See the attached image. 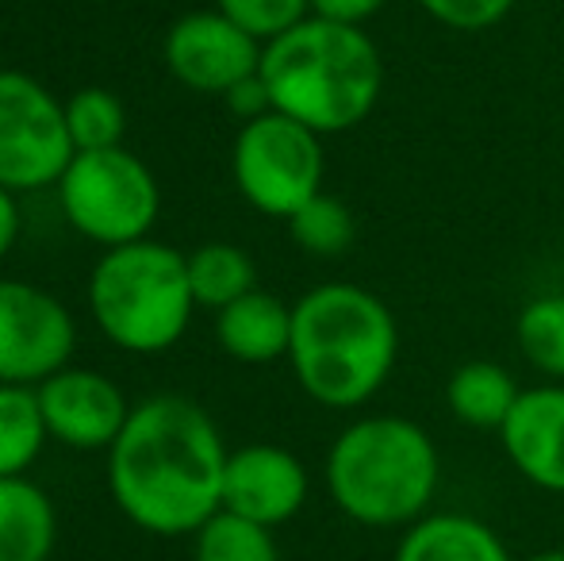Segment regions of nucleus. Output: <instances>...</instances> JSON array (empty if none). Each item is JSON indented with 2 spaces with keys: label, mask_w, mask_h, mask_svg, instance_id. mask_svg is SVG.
Masks as SVG:
<instances>
[{
  "label": "nucleus",
  "mask_w": 564,
  "mask_h": 561,
  "mask_svg": "<svg viewBox=\"0 0 564 561\" xmlns=\"http://www.w3.org/2000/svg\"><path fill=\"white\" fill-rule=\"evenodd\" d=\"M395 561H511V554L488 524L460 511H438L403 531Z\"/></svg>",
  "instance_id": "2eb2a0df"
},
{
  "label": "nucleus",
  "mask_w": 564,
  "mask_h": 561,
  "mask_svg": "<svg viewBox=\"0 0 564 561\" xmlns=\"http://www.w3.org/2000/svg\"><path fill=\"white\" fill-rule=\"evenodd\" d=\"M216 8L261 43L284 35L312 15V0H216Z\"/></svg>",
  "instance_id": "b1692460"
},
{
  "label": "nucleus",
  "mask_w": 564,
  "mask_h": 561,
  "mask_svg": "<svg viewBox=\"0 0 564 561\" xmlns=\"http://www.w3.org/2000/svg\"><path fill=\"white\" fill-rule=\"evenodd\" d=\"M54 188L66 224L105 250L150 239L162 212L154 173L127 147L77 150Z\"/></svg>",
  "instance_id": "423d86ee"
},
{
  "label": "nucleus",
  "mask_w": 564,
  "mask_h": 561,
  "mask_svg": "<svg viewBox=\"0 0 564 561\" xmlns=\"http://www.w3.org/2000/svg\"><path fill=\"white\" fill-rule=\"evenodd\" d=\"M77 323L46 289L0 278V385H43L69 366Z\"/></svg>",
  "instance_id": "1a4fd4ad"
},
{
  "label": "nucleus",
  "mask_w": 564,
  "mask_h": 561,
  "mask_svg": "<svg viewBox=\"0 0 564 561\" xmlns=\"http://www.w3.org/2000/svg\"><path fill=\"white\" fill-rule=\"evenodd\" d=\"M514 338L527 362L542 374L564 381V296H538L519 312Z\"/></svg>",
  "instance_id": "4be33fe9"
},
{
  "label": "nucleus",
  "mask_w": 564,
  "mask_h": 561,
  "mask_svg": "<svg viewBox=\"0 0 564 561\" xmlns=\"http://www.w3.org/2000/svg\"><path fill=\"white\" fill-rule=\"evenodd\" d=\"M499 439L530 485L564 493V385L522 389Z\"/></svg>",
  "instance_id": "ddd939ff"
},
{
  "label": "nucleus",
  "mask_w": 564,
  "mask_h": 561,
  "mask_svg": "<svg viewBox=\"0 0 564 561\" xmlns=\"http://www.w3.org/2000/svg\"><path fill=\"white\" fill-rule=\"evenodd\" d=\"M35 392L46 434L69 450H112L131 416L123 389L97 369L66 366L35 385Z\"/></svg>",
  "instance_id": "9b49d317"
},
{
  "label": "nucleus",
  "mask_w": 564,
  "mask_h": 561,
  "mask_svg": "<svg viewBox=\"0 0 564 561\" xmlns=\"http://www.w3.org/2000/svg\"><path fill=\"white\" fill-rule=\"evenodd\" d=\"M230 170L250 208L289 219L323 193V136L284 112H265L238 128Z\"/></svg>",
  "instance_id": "0eeeda50"
},
{
  "label": "nucleus",
  "mask_w": 564,
  "mask_h": 561,
  "mask_svg": "<svg viewBox=\"0 0 564 561\" xmlns=\"http://www.w3.org/2000/svg\"><path fill=\"white\" fill-rule=\"evenodd\" d=\"M307 504V470L292 450L253 442L227 457L224 511L261 527H281Z\"/></svg>",
  "instance_id": "f8f14e48"
},
{
  "label": "nucleus",
  "mask_w": 564,
  "mask_h": 561,
  "mask_svg": "<svg viewBox=\"0 0 564 561\" xmlns=\"http://www.w3.org/2000/svg\"><path fill=\"white\" fill-rule=\"evenodd\" d=\"M58 511L28 477H0V561H51Z\"/></svg>",
  "instance_id": "dca6fc26"
},
{
  "label": "nucleus",
  "mask_w": 564,
  "mask_h": 561,
  "mask_svg": "<svg viewBox=\"0 0 564 561\" xmlns=\"http://www.w3.org/2000/svg\"><path fill=\"white\" fill-rule=\"evenodd\" d=\"M438 446L403 416L349 423L327 454V488L361 527H411L438 493Z\"/></svg>",
  "instance_id": "20e7f679"
},
{
  "label": "nucleus",
  "mask_w": 564,
  "mask_h": 561,
  "mask_svg": "<svg viewBox=\"0 0 564 561\" xmlns=\"http://www.w3.org/2000/svg\"><path fill=\"white\" fill-rule=\"evenodd\" d=\"M527 561H564V550H542V554H534Z\"/></svg>",
  "instance_id": "c85d7f7f"
},
{
  "label": "nucleus",
  "mask_w": 564,
  "mask_h": 561,
  "mask_svg": "<svg viewBox=\"0 0 564 561\" xmlns=\"http://www.w3.org/2000/svg\"><path fill=\"white\" fill-rule=\"evenodd\" d=\"M51 439L31 385H0V477H28Z\"/></svg>",
  "instance_id": "6ab92c4d"
},
{
  "label": "nucleus",
  "mask_w": 564,
  "mask_h": 561,
  "mask_svg": "<svg viewBox=\"0 0 564 561\" xmlns=\"http://www.w3.org/2000/svg\"><path fill=\"white\" fill-rule=\"evenodd\" d=\"M384 4H388V0H312V15L361 28V23L372 20V15H377Z\"/></svg>",
  "instance_id": "bb28decb"
},
{
  "label": "nucleus",
  "mask_w": 564,
  "mask_h": 561,
  "mask_svg": "<svg viewBox=\"0 0 564 561\" xmlns=\"http://www.w3.org/2000/svg\"><path fill=\"white\" fill-rule=\"evenodd\" d=\"M227 446L196 400L162 392L131 408L108 450V488L139 531L177 539L224 511Z\"/></svg>",
  "instance_id": "f257e3e1"
},
{
  "label": "nucleus",
  "mask_w": 564,
  "mask_h": 561,
  "mask_svg": "<svg viewBox=\"0 0 564 561\" xmlns=\"http://www.w3.org/2000/svg\"><path fill=\"white\" fill-rule=\"evenodd\" d=\"M123 105L112 89H77L66 100V128L74 139V150H108V147H123Z\"/></svg>",
  "instance_id": "5701e85b"
},
{
  "label": "nucleus",
  "mask_w": 564,
  "mask_h": 561,
  "mask_svg": "<svg viewBox=\"0 0 564 561\" xmlns=\"http://www.w3.org/2000/svg\"><path fill=\"white\" fill-rule=\"evenodd\" d=\"M188 258V284H193L196 308H219L235 304L238 296L258 289V270L250 255L235 242H204Z\"/></svg>",
  "instance_id": "a211bd4d"
},
{
  "label": "nucleus",
  "mask_w": 564,
  "mask_h": 561,
  "mask_svg": "<svg viewBox=\"0 0 564 561\" xmlns=\"http://www.w3.org/2000/svg\"><path fill=\"white\" fill-rule=\"evenodd\" d=\"M400 350L395 315L361 284H319L292 304L289 362L323 408H357L384 389Z\"/></svg>",
  "instance_id": "f03ea898"
},
{
  "label": "nucleus",
  "mask_w": 564,
  "mask_h": 561,
  "mask_svg": "<svg viewBox=\"0 0 564 561\" xmlns=\"http://www.w3.org/2000/svg\"><path fill=\"white\" fill-rule=\"evenodd\" d=\"M289 235L304 255L312 258H338L349 250L357 227H354V212L330 193H315L312 201L300 212H292L289 219Z\"/></svg>",
  "instance_id": "412c9836"
},
{
  "label": "nucleus",
  "mask_w": 564,
  "mask_h": 561,
  "mask_svg": "<svg viewBox=\"0 0 564 561\" xmlns=\"http://www.w3.org/2000/svg\"><path fill=\"white\" fill-rule=\"evenodd\" d=\"M23 231V219H20V201H15L12 188L0 185V258H8V250L15 247Z\"/></svg>",
  "instance_id": "cd10ccee"
},
{
  "label": "nucleus",
  "mask_w": 564,
  "mask_h": 561,
  "mask_svg": "<svg viewBox=\"0 0 564 561\" xmlns=\"http://www.w3.org/2000/svg\"><path fill=\"white\" fill-rule=\"evenodd\" d=\"M74 154L66 105L35 77L0 69V185L15 196L51 188Z\"/></svg>",
  "instance_id": "6e6552de"
},
{
  "label": "nucleus",
  "mask_w": 564,
  "mask_h": 561,
  "mask_svg": "<svg viewBox=\"0 0 564 561\" xmlns=\"http://www.w3.org/2000/svg\"><path fill=\"white\" fill-rule=\"evenodd\" d=\"M188 258L154 239L100 255L89 278V312L100 335L127 354H162L181 343L193 320Z\"/></svg>",
  "instance_id": "39448f33"
},
{
  "label": "nucleus",
  "mask_w": 564,
  "mask_h": 561,
  "mask_svg": "<svg viewBox=\"0 0 564 561\" xmlns=\"http://www.w3.org/2000/svg\"><path fill=\"white\" fill-rule=\"evenodd\" d=\"M224 105L242 123H250V120H258V116L273 112V97H269V85L261 82V69L253 77H246V82H238L235 89H227L224 93Z\"/></svg>",
  "instance_id": "a878e982"
},
{
  "label": "nucleus",
  "mask_w": 564,
  "mask_h": 561,
  "mask_svg": "<svg viewBox=\"0 0 564 561\" xmlns=\"http://www.w3.org/2000/svg\"><path fill=\"white\" fill-rule=\"evenodd\" d=\"M193 561H281V550L269 527L216 511L193 535Z\"/></svg>",
  "instance_id": "aec40b11"
},
{
  "label": "nucleus",
  "mask_w": 564,
  "mask_h": 561,
  "mask_svg": "<svg viewBox=\"0 0 564 561\" xmlns=\"http://www.w3.org/2000/svg\"><path fill=\"white\" fill-rule=\"evenodd\" d=\"M265 43L238 28L219 8L212 12H188L165 31L162 62L185 89L224 97L238 82L261 69Z\"/></svg>",
  "instance_id": "9d476101"
},
{
  "label": "nucleus",
  "mask_w": 564,
  "mask_h": 561,
  "mask_svg": "<svg viewBox=\"0 0 564 561\" xmlns=\"http://www.w3.org/2000/svg\"><path fill=\"white\" fill-rule=\"evenodd\" d=\"M216 338L235 362L265 366V362L289 358L292 346V304L273 292H246L235 304L216 312Z\"/></svg>",
  "instance_id": "4468645a"
},
{
  "label": "nucleus",
  "mask_w": 564,
  "mask_h": 561,
  "mask_svg": "<svg viewBox=\"0 0 564 561\" xmlns=\"http://www.w3.org/2000/svg\"><path fill=\"white\" fill-rule=\"evenodd\" d=\"M519 385L496 362H465L453 369L446 385V404L465 427H480V431H499L511 416L514 400H519Z\"/></svg>",
  "instance_id": "f3484780"
},
{
  "label": "nucleus",
  "mask_w": 564,
  "mask_h": 561,
  "mask_svg": "<svg viewBox=\"0 0 564 561\" xmlns=\"http://www.w3.org/2000/svg\"><path fill=\"white\" fill-rule=\"evenodd\" d=\"M261 82L273 112H284L315 136H338L377 108L384 62L361 28L307 15L261 51Z\"/></svg>",
  "instance_id": "7ed1b4c3"
},
{
  "label": "nucleus",
  "mask_w": 564,
  "mask_h": 561,
  "mask_svg": "<svg viewBox=\"0 0 564 561\" xmlns=\"http://www.w3.org/2000/svg\"><path fill=\"white\" fill-rule=\"evenodd\" d=\"M415 4L453 31H484L503 20L519 0H415Z\"/></svg>",
  "instance_id": "393cba45"
}]
</instances>
